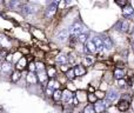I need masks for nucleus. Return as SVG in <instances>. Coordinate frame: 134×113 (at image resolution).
Here are the masks:
<instances>
[{"mask_svg": "<svg viewBox=\"0 0 134 113\" xmlns=\"http://www.w3.org/2000/svg\"><path fill=\"white\" fill-rule=\"evenodd\" d=\"M86 49L90 51V53H95L97 52V47H95L94 41H86Z\"/></svg>", "mask_w": 134, "mask_h": 113, "instance_id": "f3484780", "label": "nucleus"}, {"mask_svg": "<svg viewBox=\"0 0 134 113\" xmlns=\"http://www.w3.org/2000/svg\"><path fill=\"white\" fill-rule=\"evenodd\" d=\"M12 58H13V54H7L6 60H7V61H11V60H12Z\"/></svg>", "mask_w": 134, "mask_h": 113, "instance_id": "e433bc0d", "label": "nucleus"}, {"mask_svg": "<svg viewBox=\"0 0 134 113\" xmlns=\"http://www.w3.org/2000/svg\"><path fill=\"white\" fill-rule=\"evenodd\" d=\"M128 107H130L128 101H124V100H121V101L118 104V109L120 110L121 112H125L126 110H128Z\"/></svg>", "mask_w": 134, "mask_h": 113, "instance_id": "a211bd4d", "label": "nucleus"}, {"mask_svg": "<svg viewBox=\"0 0 134 113\" xmlns=\"http://www.w3.org/2000/svg\"><path fill=\"white\" fill-rule=\"evenodd\" d=\"M37 76H35L34 74V72H30V73H28V76H27V81L30 84H35L37 83Z\"/></svg>", "mask_w": 134, "mask_h": 113, "instance_id": "412c9836", "label": "nucleus"}, {"mask_svg": "<svg viewBox=\"0 0 134 113\" xmlns=\"http://www.w3.org/2000/svg\"><path fill=\"white\" fill-rule=\"evenodd\" d=\"M133 13H134V9H133L132 6H130V5H126V6L124 7L122 14L125 17H131V15H133Z\"/></svg>", "mask_w": 134, "mask_h": 113, "instance_id": "2eb2a0df", "label": "nucleus"}, {"mask_svg": "<svg viewBox=\"0 0 134 113\" xmlns=\"http://www.w3.org/2000/svg\"><path fill=\"white\" fill-rule=\"evenodd\" d=\"M61 69H63V71H64V72H67V71H68V69H69V67H68V66H67V65H66V64H64V65H63V66H61Z\"/></svg>", "mask_w": 134, "mask_h": 113, "instance_id": "f704fd0d", "label": "nucleus"}, {"mask_svg": "<svg viewBox=\"0 0 134 113\" xmlns=\"http://www.w3.org/2000/svg\"><path fill=\"white\" fill-rule=\"evenodd\" d=\"M47 74L45 73L44 71H41V72H39V74H38V79H39L41 83H46V80H47Z\"/></svg>", "mask_w": 134, "mask_h": 113, "instance_id": "5701e85b", "label": "nucleus"}, {"mask_svg": "<svg viewBox=\"0 0 134 113\" xmlns=\"http://www.w3.org/2000/svg\"><path fill=\"white\" fill-rule=\"evenodd\" d=\"M53 88H49V87H47V90H46V93H47V95H53Z\"/></svg>", "mask_w": 134, "mask_h": 113, "instance_id": "473e14b6", "label": "nucleus"}, {"mask_svg": "<svg viewBox=\"0 0 134 113\" xmlns=\"http://www.w3.org/2000/svg\"><path fill=\"white\" fill-rule=\"evenodd\" d=\"M35 66H37V71L38 72H41V71H44L45 69V65L42 64V62H37Z\"/></svg>", "mask_w": 134, "mask_h": 113, "instance_id": "c756f323", "label": "nucleus"}, {"mask_svg": "<svg viewBox=\"0 0 134 113\" xmlns=\"http://www.w3.org/2000/svg\"><path fill=\"white\" fill-rule=\"evenodd\" d=\"M55 61L58 62V64H60V65H64V64H66V62L68 61V58H67L66 54L60 53V54H58V56L55 57Z\"/></svg>", "mask_w": 134, "mask_h": 113, "instance_id": "1a4fd4ad", "label": "nucleus"}, {"mask_svg": "<svg viewBox=\"0 0 134 113\" xmlns=\"http://www.w3.org/2000/svg\"><path fill=\"white\" fill-rule=\"evenodd\" d=\"M57 9H58V1H53L47 6L46 8V17L47 18H52L55 14Z\"/></svg>", "mask_w": 134, "mask_h": 113, "instance_id": "7ed1b4c3", "label": "nucleus"}, {"mask_svg": "<svg viewBox=\"0 0 134 113\" xmlns=\"http://www.w3.org/2000/svg\"><path fill=\"white\" fill-rule=\"evenodd\" d=\"M0 59H1V56H0Z\"/></svg>", "mask_w": 134, "mask_h": 113, "instance_id": "79ce46f5", "label": "nucleus"}, {"mask_svg": "<svg viewBox=\"0 0 134 113\" xmlns=\"http://www.w3.org/2000/svg\"><path fill=\"white\" fill-rule=\"evenodd\" d=\"M0 68H1V71L4 72V73H8V72L12 71V65H11V62L6 60V61H4V62L1 64Z\"/></svg>", "mask_w": 134, "mask_h": 113, "instance_id": "9d476101", "label": "nucleus"}, {"mask_svg": "<svg viewBox=\"0 0 134 113\" xmlns=\"http://www.w3.org/2000/svg\"><path fill=\"white\" fill-rule=\"evenodd\" d=\"M132 38H133V40H134V31H133V34H132Z\"/></svg>", "mask_w": 134, "mask_h": 113, "instance_id": "a19ab883", "label": "nucleus"}, {"mask_svg": "<svg viewBox=\"0 0 134 113\" xmlns=\"http://www.w3.org/2000/svg\"><path fill=\"white\" fill-rule=\"evenodd\" d=\"M102 42H104V47L106 50H112L113 49V41H112V39L109 37H106L102 39Z\"/></svg>", "mask_w": 134, "mask_h": 113, "instance_id": "4468645a", "label": "nucleus"}, {"mask_svg": "<svg viewBox=\"0 0 134 113\" xmlns=\"http://www.w3.org/2000/svg\"><path fill=\"white\" fill-rule=\"evenodd\" d=\"M27 66V60H26V58L25 57H23V58H20V59L18 60V62H16V69H24L25 67Z\"/></svg>", "mask_w": 134, "mask_h": 113, "instance_id": "9b49d317", "label": "nucleus"}, {"mask_svg": "<svg viewBox=\"0 0 134 113\" xmlns=\"http://www.w3.org/2000/svg\"><path fill=\"white\" fill-rule=\"evenodd\" d=\"M55 74H57V69L54 68V67H48V69H47V76H48L49 78H53Z\"/></svg>", "mask_w": 134, "mask_h": 113, "instance_id": "a878e982", "label": "nucleus"}, {"mask_svg": "<svg viewBox=\"0 0 134 113\" xmlns=\"http://www.w3.org/2000/svg\"><path fill=\"white\" fill-rule=\"evenodd\" d=\"M81 32H82V26L79 23H74L73 25H71L68 28V33L72 37H78Z\"/></svg>", "mask_w": 134, "mask_h": 113, "instance_id": "f03ea898", "label": "nucleus"}, {"mask_svg": "<svg viewBox=\"0 0 134 113\" xmlns=\"http://www.w3.org/2000/svg\"><path fill=\"white\" fill-rule=\"evenodd\" d=\"M118 97H119L118 93H116L115 91L111 90V91H108V92H107V97H106V98H107V100L111 103V101H114V100H115Z\"/></svg>", "mask_w": 134, "mask_h": 113, "instance_id": "dca6fc26", "label": "nucleus"}, {"mask_svg": "<svg viewBox=\"0 0 134 113\" xmlns=\"http://www.w3.org/2000/svg\"><path fill=\"white\" fill-rule=\"evenodd\" d=\"M0 1H1V0H0Z\"/></svg>", "mask_w": 134, "mask_h": 113, "instance_id": "37998d69", "label": "nucleus"}, {"mask_svg": "<svg viewBox=\"0 0 134 113\" xmlns=\"http://www.w3.org/2000/svg\"><path fill=\"white\" fill-rule=\"evenodd\" d=\"M21 6H23V4L20 0H9L8 2V7L12 9H21Z\"/></svg>", "mask_w": 134, "mask_h": 113, "instance_id": "423d86ee", "label": "nucleus"}, {"mask_svg": "<svg viewBox=\"0 0 134 113\" xmlns=\"http://www.w3.org/2000/svg\"><path fill=\"white\" fill-rule=\"evenodd\" d=\"M87 37H88L87 33H80V34L78 35V40L80 42H86L87 41Z\"/></svg>", "mask_w": 134, "mask_h": 113, "instance_id": "393cba45", "label": "nucleus"}, {"mask_svg": "<svg viewBox=\"0 0 134 113\" xmlns=\"http://www.w3.org/2000/svg\"><path fill=\"white\" fill-rule=\"evenodd\" d=\"M126 85V81L124 80V78L122 79H119V86H121V87H124V86Z\"/></svg>", "mask_w": 134, "mask_h": 113, "instance_id": "72a5a7b5", "label": "nucleus"}, {"mask_svg": "<svg viewBox=\"0 0 134 113\" xmlns=\"http://www.w3.org/2000/svg\"><path fill=\"white\" fill-rule=\"evenodd\" d=\"M94 110H95V113H104L105 110H106V105L101 100H97L94 103Z\"/></svg>", "mask_w": 134, "mask_h": 113, "instance_id": "39448f33", "label": "nucleus"}, {"mask_svg": "<svg viewBox=\"0 0 134 113\" xmlns=\"http://www.w3.org/2000/svg\"><path fill=\"white\" fill-rule=\"evenodd\" d=\"M114 77H115L118 80L119 79H122V78H125V72L121 68H116L115 71H114Z\"/></svg>", "mask_w": 134, "mask_h": 113, "instance_id": "aec40b11", "label": "nucleus"}, {"mask_svg": "<svg viewBox=\"0 0 134 113\" xmlns=\"http://www.w3.org/2000/svg\"><path fill=\"white\" fill-rule=\"evenodd\" d=\"M118 28L121 31V32L127 33L128 31H130V25H128V23L126 20H124V21H120V23H119Z\"/></svg>", "mask_w": 134, "mask_h": 113, "instance_id": "0eeeda50", "label": "nucleus"}, {"mask_svg": "<svg viewBox=\"0 0 134 113\" xmlns=\"http://www.w3.org/2000/svg\"><path fill=\"white\" fill-rule=\"evenodd\" d=\"M88 90H90V92H91V93L94 92V87H93V86H90V87H88Z\"/></svg>", "mask_w": 134, "mask_h": 113, "instance_id": "4c0bfd02", "label": "nucleus"}, {"mask_svg": "<svg viewBox=\"0 0 134 113\" xmlns=\"http://www.w3.org/2000/svg\"><path fill=\"white\" fill-rule=\"evenodd\" d=\"M115 2L119 6H122V7H125L127 5V0H115Z\"/></svg>", "mask_w": 134, "mask_h": 113, "instance_id": "2f4dec72", "label": "nucleus"}, {"mask_svg": "<svg viewBox=\"0 0 134 113\" xmlns=\"http://www.w3.org/2000/svg\"><path fill=\"white\" fill-rule=\"evenodd\" d=\"M64 1H65V2H67V4H69V2H71L72 0H64Z\"/></svg>", "mask_w": 134, "mask_h": 113, "instance_id": "58836bf2", "label": "nucleus"}, {"mask_svg": "<svg viewBox=\"0 0 134 113\" xmlns=\"http://www.w3.org/2000/svg\"><path fill=\"white\" fill-rule=\"evenodd\" d=\"M94 44H95V47H97V51L98 52H101V51H104V42H102V39H100V38H94Z\"/></svg>", "mask_w": 134, "mask_h": 113, "instance_id": "6e6552de", "label": "nucleus"}, {"mask_svg": "<svg viewBox=\"0 0 134 113\" xmlns=\"http://www.w3.org/2000/svg\"><path fill=\"white\" fill-rule=\"evenodd\" d=\"M28 69H30V72L37 71V66H35L34 62H30V64H28Z\"/></svg>", "mask_w": 134, "mask_h": 113, "instance_id": "7c9ffc66", "label": "nucleus"}, {"mask_svg": "<svg viewBox=\"0 0 134 113\" xmlns=\"http://www.w3.org/2000/svg\"><path fill=\"white\" fill-rule=\"evenodd\" d=\"M74 72H75V76H85L86 74V68L83 66H81V65H76L75 67H74Z\"/></svg>", "mask_w": 134, "mask_h": 113, "instance_id": "f8f14e48", "label": "nucleus"}, {"mask_svg": "<svg viewBox=\"0 0 134 113\" xmlns=\"http://www.w3.org/2000/svg\"><path fill=\"white\" fill-rule=\"evenodd\" d=\"M68 30H61L60 32H58L57 33V35H55V38H57V40L58 41H60V42H65L66 40H67V38H68Z\"/></svg>", "mask_w": 134, "mask_h": 113, "instance_id": "20e7f679", "label": "nucleus"}, {"mask_svg": "<svg viewBox=\"0 0 134 113\" xmlns=\"http://www.w3.org/2000/svg\"><path fill=\"white\" fill-rule=\"evenodd\" d=\"M83 113H95L94 106H93V105H87V106L83 109Z\"/></svg>", "mask_w": 134, "mask_h": 113, "instance_id": "bb28decb", "label": "nucleus"}, {"mask_svg": "<svg viewBox=\"0 0 134 113\" xmlns=\"http://www.w3.org/2000/svg\"><path fill=\"white\" fill-rule=\"evenodd\" d=\"M132 47H133V50H134V41L132 42Z\"/></svg>", "mask_w": 134, "mask_h": 113, "instance_id": "ea45409f", "label": "nucleus"}, {"mask_svg": "<svg viewBox=\"0 0 134 113\" xmlns=\"http://www.w3.org/2000/svg\"><path fill=\"white\" fill-rule=\"evenodd\" d=\"M88 100H90L92 104H94V103L98 100V97L95 94H93V93H90V94H88Z\"/></svg>", "mask_w": 134, "mask_h": 113, "instance_id": "cd10ccee", "label": "nucleus"}, {"mask_svg": "<svg viewBox=\"0 0 134 113\" xmlns=\"http://www.w3.org/2000/svg\"><path fill=\"white\" fill-rule=\"evenodd\" d=\"M95 95H97V97H99V98H104L105 97L102 92H97V93H95Z\"/></svg>", "mask_w": 134, "mask_h": 113, "instance_id": "c9c22d12", "label": "nucleus"}, {"mask_svg": "<svg viewBox=\"0 0 134 113\" xmlns=\"http://www.w3.org/2000/svg\"><path fill=\"white\" fill-rule=\"evenodd\" d=\"M83 64H85L86 66H88V65L93 64V59H92V57H85V59H83Z\"/></svg>", "mask_w": 134, "mask_h": 113, "instance_id": "c85d7f7f", "label": "nucleus"}, {"mask_svg": "<svg viewBox=\"0 0 134 113\" xmlns=\"http://www.w3.org/2000/svg\"><path fill=\"white\" fill-rule=\"evenodd\" d=\"M52 97H53V99L55 100V101H59V100L63 98V91H60V90L57 88V90L53 92V95H52Z\"/></svg>", "mask_w": 134, "mask_h": 113, "instance_id": "6ab92c4d", "label": "nucleus"}, {"mask_svg": "<svg viewBox=\"0 0 134 113\" xmlns=\"http://www.w3.org/2000/svg\"><path fill=\"white\" fill-rule=\"evenodd\" d=\"M61 99H63L65 103H68L69 100L73 99V93H72L71 91H68V90H65L63 92V98H61Z\"/></svg>", "mask_w": 134, "mask_h": 113, "instance_id": "ddd939ff", "label": "nucleus"}, {"mask_svg": "<svg viewBox=\"0 0 134 113\" xmlns=\"http://www.w3.org/2000/svg\"><path fill=\"white\" fill-rule=\"evenodd\" d=\"M38 8L39 6L38 5H34V4H25L21 6V13L24 15H31V14H34L38 12Z\"/></svg>", "mask_w": 134, "mask_h": 113, "instance_id": "f257e3e1", "label": "nucleus"}, {"mask_svg": "<svg viewBox=\"0 0 134 113\" xmlns=\"http://www.w3.org/2000/svg\"><path fill=\"white\" fill-rule=\"evenodd\" d=\"M66 77L69 79V80H72V79L75 78V72H74V68H69L68 71L66 72Z\"/></svg>", "mask_w": 134, "mask_h": 113, "instance_id": "b1692460", "label": "nucleus"}, {"mask_svg": "<svg viewBox=\"0 0 134 113\" xmlns=\"http://www.w3.org/2000/svg\"><path fill=\"white\" fill-rule=\"evenodd\" d=\"M20 77H21V73H20V71H19V69H16V71H14L13 73H12V81H13V83H16V81L19 80V79H20Z\"/></svg>", "mask_w": 134, "mask_h": 113, "instance_id": "4be33fe9", "label": "nucleus"}]
</instances>
